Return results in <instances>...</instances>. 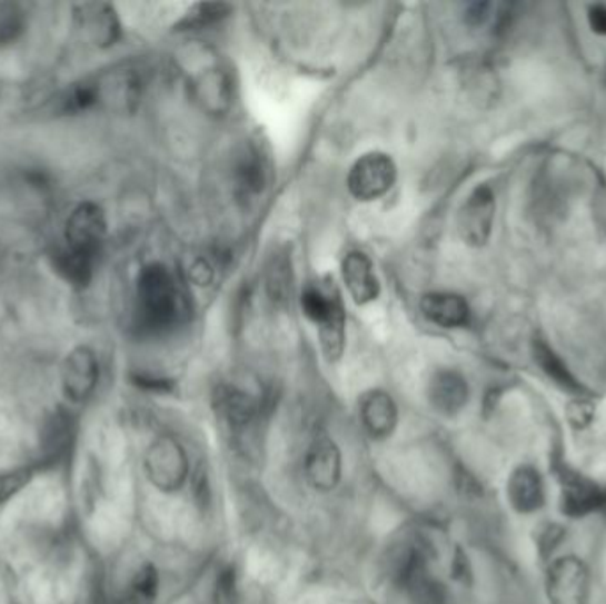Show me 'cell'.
<instances>
[{"instance_id": "obj_28", "label": "cell", "mask_w": 606, "mask_h": 604, "mask_svg": "<svg viewBox=\"0 0 606 604\" xmlns=\"http://www.w3.org/2000/svg\"><path fill=\"white\" fill-rule=\"evenodd\" d=\"M605 82H606V70H605Z\"/></svg>"}, {"instance_id": "obj_8", "label": "cell", "mask_w": 606, "mask_h": 604, "mask_svg": "<svg viewBox=\"0 0 606 604\" xmlns=\"http://www.w3.org/2000/svg\"><path fill=\"white\" fill-rule=\"evenodd\" d=\"M495 196L491 188L477 187L459 209L458 231L465 244L483 247L494 231Z\"/></svg>"}, {"instance_id": "obj_23", "label": "cell", "mask_w": 606, "mask_h": 604, "mask_svg": "<svg viewBox=\"0 0 606 604\" xmlns=\"http://www.w3.org/2000/svg\"><path fill=\"white\" fill-rule=\"evenodd\" d=\"M26 27L22 8L13 2H0V48L14 43Z\"/></svg>"}, {"instance_id": "obj_4", "label": "cell", "mask_w": 606, "mask_h": 604, "mask_svg": "<svg viewBox=\"0 0 606 604\" xmlns=\"http://www.w3.org/2000/svg\"><path fill=\"white\" fill-rule=\"evenodd\" d=\"M558 507L564 516L585 519L606 509V489L589 475L563 466L558 469Z\"/></svg>"}, {"instance_id": "obj_19", "label": "cell", "mask_w": 606, "mask_h": 604, "mask_svg": "<svg viewBox=\"0 0 606 604\" xmlns=\"http://www.w3.org/2000/svg\"><path fill=\"white\" fill-rule=\"evenodd\" d=\"M97 257L77 253L66 247L56 256V268L68 283L77 287H86L92 279Z\"/></svg>"}, {"instance_id": "obj_5", "label": "cell", "mask_w": 606, "mask_h": 604, "mask_svg": "<svg viewBox=\"0 0 606 604\" xmlns=\"http://www.w3.org/2000/svg\"><path fill=\"white\" fill-rule=\"evenodd\" d=\"M345 474V457L336 439L318 433L304 454V477L315 492L330 493L339 486Z\"/></svg>"}, {"instance_id": "obj_13", "label": "cell", "mask_w": 606, "mask_h": 604, "mask_svg": "<svg viewBox=\"0 0 606 604\" xmlns=\"http://www.w3.org/2000/svg\"><path fill=\"white\" fill-rule=\"evenodd\" d=\"M213 408L217 417L231 430H244L258 418L261 403L258 397L236 387V385H220L213 394Z\"/></svg>"}, {"instance_id": "obj_7", "label": "cell", "mask_w": 606, "mask_h": 604, "mask_svg": "<svg viewBox=\"0 0 606 604\" xmlns=\"http://www.w3.org/2000/svg\"><path fill=\"white\" fill-rule=\"evenodd\" d=\"M506 501L518 516H533L545 509L548 492L542 469L530 463L510 469L506 483Z\"/></svg>"}, {"instance_id": "obj_24", "label": "cell", "mask_w": 606, "mask_h": 604, "mask_svg": "<svg viewBox=\"0 0 606 604\" xmlns=\"http://www.w3.org/2000/svg\"><path fill=\"white\" fill-rule=\"evenodd\" d=\"M229 13V6L222 4V2H206V4H196L193 6L187 14H185L183 20H181V26L185 29H197V27L210 26V23L219 22L222 18L227 17Z\"/></svg>"}, {"instance_id": "obj_14", "label": "cell", "mask_w": 606, "mask_h": 604, "mask_svg": "<svg viewBox=\"0 0 606 604\" xmlns=\"http://www.w3.org/2000/svg\"><path fill=\"white\" fill-rule=\"evenodd\" d=\"M342 277L355 304H371L380 295V283L366 254L351 253L342 261Z\"/></svg>"}, {"instance_id": "obj_20", "label": "cell", "mask_w": 606, "mask_h": 604, "mask_svg": "<svg viewBox=\"0 0 606 604\" xmlns=\"http://www.w3.org/2000/svg\"><path fill=\"white\" fill-rule=\"evenodd\" d=\"M160 594V574L153 564L139 567L131 578L130 591L125 600L130 604H155Z\"/></svg>"}, {"instance_id": "obj_9", "label": "cell", "mask_w": 606, "mask_h": 604, "mask_svg": "<svg viewBox=\"0 0 606 604\" xmlns=\"http://www.w3.org/2000/svg\"><path fill=\"white\" fill-rule=\"evenodd\" d=\"M358 420L372 442H387L399 426V408L388 392L372 388L358 399Z\"/></svg>"}, {"instance_id": "obj_22", "label": "cell", "mask_w": 606, "mask_h": 604, "mask_svg": "<svg viewBox=\"0 0 606 604\" xmlns=\"http://www.w3.org/2000/svg\"><path fill=\"white\" fill-rule=\"evenodd\" d=\"M268 295L274 301H284L291 293V261L286 256H277L268 266Z\"/></svg>"}, {"instance_id": "obj_17", "label": "cell", "mask_w": 606, "mask_h": 604, "mask_svg": "<svg viewBox=\"0 0 606 604\" xmlns=\"http://www.w3.org/2000/svg\"><path fill=\"white\" fill-rule=\"evenodd\" d=\"M534 358H536L537 366L542 367L543 373L563 390L572 392V394H578L582 392V385L578 379L575 378V374L567 369L563 358L558 357L557 353L543 343L537 340L534 344Z\"/></svg>"}, {"instance_id": "obj_6", "label": "cell", "mask_w": 606, "mask_h": 604, "mask_svg": "<svg viewBox=\"0 0 606 604\" xmlns=\"http://www.w3.org/2000/svg\"><path fill=\"white\" fill-rule=\"evenodd\" d=\"M397 167L385 152H367L355 161L348 175V188L355 199L376 200L396 184Z\"/></svg>"}, {"instance_id": "obj_18", "label": "cell", "mask_w": 606, "mask_h": 604, "mask_svg": "<svg viewBox=\"0 0 606 604\" xmlns=\"http://www.w3.org/2000/svg\"><path fill=\"white\" fill-rule=\"evenodd\" d=\"M82 27L92 43L101 44V47L113 43V40L118 38V20L109 6H86Z\"/></svg>"}, {"instance_id": "obj_11", "label": "cell", "mask_w": 606, "mask_h": 604, "mask_svg": "<svg viewBox=\"0 0 606 604\" xmlns=\"http://www.w3.org/2000/svg\"><path fill=\"white\" fill-rule=\"evenodd\" d=\"M428 399L431 408L441 417H456L470 400L467 378L456 369L437 370L429 379Z\"/></svg>"}, {"instance_id": "obj_21", "label": "cell", "mask_w": 606, "mask_h": 604, "mask_svg": "<svg viewBox=\"0 0 606 604\" xmlns=\"http://www.w3.org/2000/svg\"><path fill=\"white\" fill-rule=\"evenodd\" d=\"M403 592L408 604H449L447 587L429 573L420 574L419 578L414 580Z\"/></svg>"}, {"instance_id": "obj_12", "label": "cell", "mask_w": 606, "mask_h": 604, "mask_svg": "<svg viewBox=\"0 0 606 604\" xmlns=\"http://www.w3.org/2000/svg\"><path fill=\"white\" fill-rule=\"evenodd\" d=\"M100 378L95 353L88 348H77L66 357L62 366V388L68 399L73 403H83L92 396Z\"/></svg>"}, {"instance_id": "obj_2", "label": "cell", "mask_w": 606, "mask_h": 604, "mask_svg": "<svg viewBox=\"0 0 606 604\" xmlns=\"http://www.w3.org/2000/svg\"><path fill=\"white\" fill-rule=\"evenodd\" d=\"M594 580L584 558L573 553L554 557L546 567L545 594L550 604H590Z\"/></svg>"}, {"instance_id": "obj_3", "label": "cell", "mask_w": 606, "mask_h": 604, "mask_svg": "<svg viewBox=\"0 0 606 604\" xmlns=\"http://www.w3.org/2000/svg\"><path fill=\"white\" fill-rule=\"evenodd\" d=\"M145 466L149 483L162 493L181 492L192 477L187 448L175 436L155 439L146 453Z\"/></svg>"}, {"instance_id": "obj_10", "label": "cell", "mask_w": 606, "mask_h": 604, "mask_svg": "<svg viewBox=\"0 0 606 604\" xmlns=\"http://www.w3.org/2000/svg\"><path fill=\"white\" fill-rule=\"evenodd\" d=\"M107 235L106 215L100 206L83 202L66 222V241L68 248L77 253L98 257L101 244Z\"/></svg>"}, {"instance_id": "obj_1", "label": "cell", "mask_w": 606, "mask_h": 604, "mask_svg": "<svg viewBox=\"0 0 606 604\" xmlns=\"http://www.w3.org/2000/svg\"><path fill=\"white\" fill-rule=\"evenodd\" d=\"M183 301L175 277L163 265L146 266L137 283V321L151 334L169 330L181 319Z\"/></svg>"}, {"instance_id": "obj_25", "label": "cell", "mask_w": 606, "mask_h": 604, "mask_svg": "<svg viewBox=\"0 0 606 604\" xmlns=\"http://www.w3.org/2000/svg\"><path fill=\"white\" fill-rule=\"evenodd\" d=\"M31 478L32 472L27 468L9 469L0 474V505L22 492L23 487L31 483Z\"/></svg>"}, {"instance_id": "obj_27", "label": "cell", "mask_w": 606, "mask_h": 604, "mask_svg": "<svg viewBox=\"0 0 606 604\" xmlns=\"http://www.w3.org/2000/svg\"><path fill=\"white\" fill-rule=\"evenodd\" d=\"M589 23L596 34L606 36V8L605 6H590Z\"/></svg>"}, {"instance_id": "obj_26", "label": "cell", "mask_w": 606, "mask_h": 604, "mask_svg": "<svg viewBox=\"0 0 606 604\" xmlns=\"http://www.w3.org/2000/svg\"><path fill=\"white\" fill-rule=\"evenodd\" d=\"M190 277H192L193 283L208 286L211 279H213V270H211V266L205 259H197L192 268H190Z\"/></svg>"}, {"instance_id": "obj_15", "label": "cell", "mask_w": 606, "mask_h": 604, "mask_svg": "<svg viewBox=\"0 0 606 604\" xmlns=\"http://www.w3.org/2000/svg\"><path fill=\"white\" fill-rule=\"evenodd\" d=\"M268 179H270V161L259 146L250 143L236 161V190L244 197L258 196L267 187Z\"/></svg>"}, {"instance_id": "obj_16", "label": "cell", "mask_w": 606, "mask_h": 604, "mask_svg": "<svg viewBox=\"0 0 606 604\" xmlns=\"http://www.w3.org/2000/svg\"><path fill=\"white\" fill-rule=\"evenodd\" d=\"M420 309L428 321L441 328H459L470 321L467 301L453 293H429L420 301Z\"/></svg>"}]
</instances>
